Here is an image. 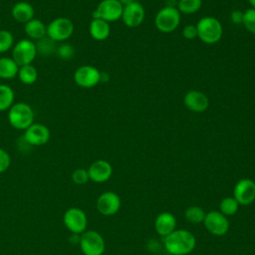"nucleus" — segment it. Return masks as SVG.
I'll list each match as a JSON object with an SVG mask.
<instances>
[{"label":"nucleus","mask_w":255,"mask_h":255,"mask_svg":"<svg viewBox=\"0 0 255 255\" xmlns=\"http://www.w3.org/2000/svg\"><path fill=\"white\" fill-rule=\"evenodd\" d=\"M90 35L97 41L106 40L111 34L110 23L102 19H93L89 27Z\"/></svg>","instance_id":"aec40b11"},{"label":"nucleus","mask_w":255,"mask_h":255,"mask_svg":"<svg viewBox=\"0 0 255 255\" xmlns=\"http://www.w3.org/2000/svg\"><path fill=\"white\" fill-rule=\"evenodd\" d=\"M63 222L66 228L73 234L81 235L87 230L88 218L86 213L78 207H70L63 216Z\"/></svg>","instance_id":"6e6552de"},{"label":"nucleus","mask_w":255,"mask_h":255,"mask_svg":"<svg viewBox=\"0 0 255 255\" xmlns=\"http://www.w3.org/2000/svg\"><path fill=\"white\" fill-rule=\"evenodd\" d=\"M239 203L233 196H227L221 199L219 203V211L226 217L232 216L237 213L239 209Z\"/></svg>","instance_id":"a878e982"},{"label":"nucleus","mask_w":255,"mask_h":255,"mask_svg":"<svg viewBox=\"0 0 255 255\" xmlns=\"http://www.w3.org/2000/svg\"><path fill=\"white\" fill-rule=\"evenodd\" d=\"M175 227L176 219L175 216L170 212H160L154 220V229L156 233L162 238H164L165 236L169 235L172 231H174Z\"/></svg>","instance_id":"a211bd4d"},{"label":"nucleus","mask_w":255,"mask_h":255,"mask_svg":"<svg viewBox=\"0 0 255 255\" xmlns=\"http://www.w3.org/2000/svg\"><path fill=\"white\" fill-rule=\"evenodd\" d=\"M19 66L10 57L0 58V79L10 80L17 76Z\"/></svg>","instance_id":"4be33fe9"},{"label":"nucleus","mask_w":255,"mask_h":255,"mask_svg":"<svg viewBox=\"0 0 255 255\" xmlns=\"http://www.w3.org/2000/svg\"><path fill=\"white\" fill-rule=\"evenodd\" d=\"M28 255H35V254H28Z\"/></svg>","instance_id":"58836bf2"},{"label":"nucleus","mask_w":255,"mask_h":255,"mask_svg":"<svg viewBox=\"0 0 255 255\" xmlns=\"http://www.w3.org/2000/svg\"><path fill=\"white\" fill-rule=\"evenodd\" d=\"M165 250L171 255H187L196 245L195 236L186 229H175L162 238Z\"/></svg>","instance_id":"f257e3e1"},{"label":"nucleus","mask_w":255,"mask_h":255,"mask_svg":"<svg viewBox=\"0 0 255 255\" xmlns=\"http://www.w3.org/2000/svg\"><path fill=\"white\" fill-rule=\"evenodd\" d=\"M36 44V49H37V54H40L44 57L51 56L57 52V42L49 38L48 36L43 37L42 39L38 40Z\"/></svg>","instance_id":"5701e85b"},{"label":"nucleus","mask_w":255,"mask_h":255,"mask_svg":"<svg viewBox=\"0 0 255 255\" xmlns=\"http://www.w3.org/2000/svg\"><path fill=\"white\" fill-rule=\"evenodd\" d=\"M195 26L197 30V37L205 44H215L222 37V25L219 20L214 17H203Z\"/></svg>","instance_id":"7ed1b4c3"},{"label":"nucleus","mask_w":255,"mask_h":255,"mask_svg":"<svg viewBox=\"0 0 255 255\" xmlns=\"http://www.w3.org/2000/svg\"><path fill=\"white\" fill-rule=\"evenodd\" d=\"M180 23V13L173 6L161 8L155 15L154 25L162 33H170L176 30Z\"/></svg>","instance_id":"20e7f679"},{"label":"nucleus","mask_w":255,"mask_h":255,"mask_svg":"<svg viewBox=\"0 0 255 255\" xmlns=\"http://www.w3.org/2000/svg\"><path fill=\"white\" fill-rule=\"evenodd\" d=\"M121 205V197L114 191L103 192L96 202L98 211L104 216H112L116 214L120 210Z\"/></svg>","instance_id":"4468645a"},{"label":"nucleus","mask_w":255,"mask_h":255,"mask_svg":"<svg viewBox=\"0 0 255 255\" xmlns=\"http://www.w3.org/2000/svg\"><path fill=\"white\" fill-rule=\"evenodd\" d=\"M56 54L62 59V60H70L75 55V49L74 47L69 43H62L58 46Z\"/></svg>","instance_id":"7c9ffc66"},{"label":"nucleus","mask_w":255,"mask_h":255,"mask_svg":"<svg viewBox=\"0 0 255 255\" xmlns=\"http://www.w3.org/2000/svg\"><path fill=\"white\" fill-rule=\"evenodd\" d=\"M24 31L30 40H40L47 36V25L39 19L33 18L25 24Z\"/></svg>","instance_id":"412c9836"},{"label":"nucleus","mask_w":255,"mask_h":255,"mask_svg":"<svg viewBox=\"0 0 255 255\" xmlns=\"http://www.w3.org/2000/svg\"><path fill=\"white\" fill-rule=\"evenodd\" d=\"M81 251L84 255H103L106 250L104 237L95 230H86L79 237Z\"/></svg>","instance_id":"39448f33"},{"label":"nucleus","mask_w":255,"mask_h":255,"mask_svg":"<svg viewBox=\"0 0 255 255\" xmlns=\"http://www.w3.org/2000/svg\"><path fill=\"white\" fill-rule=\"evenodd\" d=\"M120 3L123 5V6H126V5H128L130 3H133V2H136V0H119Z\"/></svg>","instance_id":"e433bc0d"},{"label":"nucleus","mask_w":255,"mask_h":255,"mask_svg":"<svg viewBox=\"0 0 255 255\" xmlns=\"http://www.w3.org/2000/svg\"><path fill=\"white\" fill-rule=\"evenodd\" d=\"M36 56V44L30 39H21L13 46L12 59L19 67L32 64Z\"/></svg>","instance_id":"0eeeda50"},{"label":"nucleus","mask_w":255,"mask_h":255,"mask_svg":"<svg viewBox=\"0 0 255 255\" xmlns=\"http://www.w3.org/2000/svg\"><path fill=\"white\" fill-rule=\"evenodd\" d=\"M51 137L49 128L40 123H33L24 130V140L34 146L46 144Z\"/></svg>","instance_id":"f8f14e48"},{"label":"nucleus","mask_w":255,"mask_h":255,"mask_svg":"<svg viewBox=\"0 0 255 255\" xmlns=\"http://www.w3.org/2000/svg\"><path fill=\"white\" fill-rule=\"evenodd\" d=\"M72 180L77 185L86 184L90 180L88 169H85V168L75 169L72 173Z\"/></svg>","instance_id":"2f4dec72"},{"label":"nucleus","mask_w":255,"mask_h":255,"mask_svg":"<svg viewBox=\"0 0 255 255\" xmlns=\"http://www.w3.org/2000/svg\"><path fill=\"white\" fill-rule=\"evenodd\" d=\"M233 197L239 205H249L255 200V181L250 178H242L236 182L233 188Z\"/></svg>","instance_id":"ddd939ff"},{"label":"nucleus","mask_w":255,"mask_h":255,"mask_svg":"<svg viewBox=\"0 0 255 255\" xmlns=\"http://www.w3.org/2000/svg\"><path fill=\"white\" fill-rule=\"evenodd\" d=\"M248 2L251 5V8L255 9V0H248Z\"/></svg>","instance_id":"4c0bfd02"},{"label":"nucleus","mask_w":255,"mask_h":255,"mask_svg":"<svg viewBox=\"0 0 255 255\" xmlns=\"http://www.w3.org/2000/svg\"><path fill=\"white\" fill-rule=\"evenodd\" d=\"M230 18H231V21L234 23V24H242V21H243V12L240 11V10H234L232 11L231 15H230Z\"/></svg>","instance_id":"f704fd0d"},{"label":"nucleus","mask_w":255,"mask_h":255,"mask_svg":"<svg viewBox=\"0 0 255 255\" xmlns=\"http://www.w3.org/2000/svg\"><path fill=\"white\" fill-rule=\"evenodd\" d=\"M11 164V157L8 151L0 147V173L5 172Z\"/></svg>","instance_id":"473e14b6"},{"label":"nucleus","mask_w":255,"mask_h":255,"mask_svg":"<svg viewBox=\"0 0 255 255\" xmlns=\"http://www.w3.org/2000/svg\"><path fill=\"white\" fill-rule=\"evenodd\" d=\"M75 30L73 21L67 17L53 19L47 25V36L55 42H65L72 37Z\"/></svg>","instance_id":"423d86ee"},{"label":"nucleus","mask_w":255,"mask_h":255,"mask_svg":"<svg viewBox=\"0 0 255 255\" xmlns=\"http://www.w3.org/2000/svg\"><path fill=\"white\" fill-rule=\"evenodd\" d=\"M15 94L13 89L4 84H0V112L9 110L14 104Z\"/></svg>","instance_id":"393cba45"},{"label":"nucleus","mask_w":255,"mask_h":255,"mask_svg":"<svg viewBox=\"0 0 255 255\" xmlns=\"http://www.w3.org/2000/svg\"><path fill=\"white\" fill-rule=\"evenodd\" d=\"M144 9L139 2H133L124 6L122 20L129 28L139 26L144 20Z\"/></svg>","instance_id":"2eb2a0df"},{"label":"nucleus","mask_w":255,"mask_h":255,"mask_svg":"<svg viewBox=\"0 0 255 255\" xmlns=\"http://www.w3.org/2000/svg\"><path fill=\"white\" fill-rule=\"evenodd\" d=\"M182 36L187 40H192L197 37V30L195 25H186L182 30Z\"/></svg>","instance_id":"72a5a7b5"},{"label":"nucleus","mask_w":255,"mask_h":255,"mask_svg":"<svg viewBox=\"0 0 255 255\" xmlns=\"http://www.w3.org/2000/svg\"><path fill=\"white\" fill-rule=\"evenodd\" d=\"M90 180L96 183H103L108 181L113 174V167L111 163L105 159H98L91 163L88 168Z\"/></svg>","instance_id":"dca6fc26"},{"label":"nucleus","mask_w":255,"mask_h":255,"mask_svg":"<svg viewBox=\"0 0 255 255\" xmlns=\"http://www.w3.org/2000/svg\"><path fill=\"white\" fill-rule=\"evenodd\" d=\"M109 80V75L107 73L101 72V82H107Z\"/></svg>","instance_id":"c9c22d12"},{"label":"nucleus","mask_w":255,"mask_h":255,"mask_svg":"<svg viewBox=\"0 0 255 255\" xmlns=\"http://www.w3.org/2000/svg\"><path fill=\"white\" fill-rule=\"evenodd\" d=\"M203 224L206 230L215 236H223L229 230L228 218L219 210H211L206 212Z\"/></svg>","instance_id":"9d476101"},{"label":"nucleus","mask_w":255,"mask_h":255,"mask_svg":"<svg viewBox=\"0 0 255 255\" xmlns=\"http://www.w3.org/2000/svg\"><path fill=\"white\" fill-rule=\"evenodd\" d=\"M11 14L15 21L26 24L34 18L35 11L33 6L29 2L19 1L13 5Z\"/></svg>","instance_id":"6ab92c4d"},{"label":"nucleus","mask_w":255,"mask_h":255,"mask_svg":"<svg viewBox=\"0 0 255 255\" xmlns=\"http://www.w3.org/2000/svg\"><path fill=\"white\" fill-rule=\"evenodd\" d=\"M183 103L188 110L194 113H202L206 111L209 106V100L207 96L196 90L188 91L184 95Z\"/></svg>","instance_id":"f3484780"},{"label":"nucleus","mask_w":255,"mask_h":255,"mask_svg":"<svg viewBox=\"0 0 255 255\" xmlns=\"http://www.w3.org/2000/svg\"><path fill=\"white\" fill-rule=\"evenodd\" d=\"M14 46L13 34L5 29L0 30V54L10 50Z\"/></svg>","instance_id":"c85d7f7f"},{"label":"nucleus","mask_w":255,"mask_h":255,"mask_svg":"<svg viewBox=\"0 0 255 255\" xmlns=\"http://www.w3.org/2000/svg\"><path fill=\"white\" fill-rule=\"evenodd\" d=\"M202 5V0H179L177 2V10L182 14H194Z\"/></svg>","instance_id":"cd10ccee"},{"label":"nucleus","mask_w":255,"mask_h":255,"mask_svg":"<svg viewBox=\"0 0 255 255\" xmlns=\"http://www.w3.org/2000/svg\"><path fill=\"white\" fill-rule=\"evenodd\" d=\"M74 81L81 88H93L101 82V72L94 66L83 65L75 71Z\"/></svg>","instance_id":"9b49d317"},{"label":"nucleus","mask_w":255,"mask_h":255,"mask_svg":"<svg viewBox=\"0 0 255 255\" xmlns=\"http://www.w3.org/2000/svg\"><path fill=\"white\" fill-rule=\"evenodd\" d=\"M8 121L14 128L25 130L34 123V111L27 103L13 104L8 110Z\"/></svg>","instance_id":"f03ea898"},{"label":"nucleus","mask_w":255,"mask_h":255,"mask_svg":"<svg viewBox=\"0 0 255 255\" xmlns=\"http://www.w3.org/2000/svg\"><path fill=\"white\" fill-rule=\"evenodd\" d=\"M205 214L206 212L200 206H197V205H191L187 207L184 211L185 219L192 224L203 223Z\"/></svg>","instance_id":"bb28decb"},{"label":"nucleus","mask_w":255,"mask_h":255,"mask_svg":"<svg viewBox=\"0 0 255 255\" xmlns=\"http://www.w3.org/2000/svg\"><path fill=\"white\" fill-rule=\"evenodd\" d=\"M124 6L119 0H102L93 12V19L115 22L122 18Z\"/></svg>","instance_id":"1a4fd4ad"},{"label":"nucleus","mask_w":255,"mask_h":255,"mask_svg":"<svg viewBox=\"0 0 255 255\" xmlns=\"http://www.w3.org/2000/svg\"><path fill=\"white\" fill-rule=\"evenodd\" d=\"M17 76L21 83L25 85H32L38 79V71L32 64L25 65L19 67Z\"/></svg>","instance_id":"b1692460"},{"label":"nucleus","mask_w":255,"mask_h":255,"mask_svg":"<svg viewBox=\"0 0 255 255\" xmlns=\"http://www.w3.org/2000/svg\"><path fill=\"white\" fill-rule=\"evenodd\" d=\"M242 24L246 30L252 34H255V9L249 8L243 12Z\"/></svg>","instance_id":"c756f323"}]
</instances>
